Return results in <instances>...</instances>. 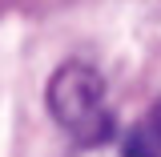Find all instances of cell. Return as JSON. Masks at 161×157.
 <instances>
[{
  "mask_svg": "<svg viewBox=\"0 0 161 157\" xmlns=\"http://www.w3.org/2000/svg\"><path fill=\"white\" fill-rule=\"evenodd\" d=\"M125 157H161V101L149 109V117L125 137Z\"/></svg>",
  "mask_w": 161,
  "mask_h": 157,
  "instance_id": "cell-2",
  "label": "cell"
},
{
  "mask_svg": "<svg viewBox=\"0 0 161 157\" xmlns=\"http://www.w3.org/2000/svg\"><path fill=\"white\" fill-rule=\"evenodd\" d=\"M48 113L60 129H69L80 141H105L113 121L105 113V81L85 60H64L48 77Z\"/></svg>",
  "mask_w": 161,
  "mask_h": 157,
  "instance_id": "cell-1",
  "label": "cell"
}]
</instances>
